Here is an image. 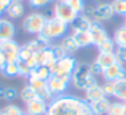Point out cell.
I'll use <instances>...</instances> for the list:
<instances>
[{"mask_svg": "<svg viewBox=\"0 0 126 115\" xmlns=\"http://www.w3.org/2000/svg\"><path fill=\"white\" fill-rule=\"evenodd\" d=\"M45 115H94L89 103L72 94H64L49 102Z\"/></svg>", "mask_w": 126, "mask_h": 115, "instance_id": "1", "label": "cell"}, {"mask_svg": "<svg viewBox=\"0 0 126 115\" xmlns=\"http://www.w3.org/2000/svg\"><path fill=\"white\" fill-rule=\"evenodd\" d=\"M71 84L77 91H87L91 87L98 84L97 77L91 74L89 64L87 63H79L71 75Z\"/></svg>", "mask_w": 126, "mask_h": 115, "instance_id": "2", "label": "cell"}, {"mask_svg": "<svg viewBox=\"0 0 126 115\" xmlns=\"http://www.w3.org/2000/svg\"><path fill=\"white\" fill-rule=\"evenodd\" d=\"M47 16L42 12H31L22 20V28L31 36H38L44 30L47 23Z\"/></svg>", "mask_w": 126, "mask_h": 115, "instance_id": "3", "label": "cell"}, {"mask_svg": "<svg viewBox=\"0 0 126 115\" xmlns=\"http://www.w3.org/2000/svg\"><path fill=\"white\" fill-rule=\"evenodd\" d=\"M69 27H70L69 25L64 23L63 21H60L53 16L47 20V23H45L44 30L41 34L43 37H45L49 42L55 40V39H61L64 36L67 34Z\"/></svg>", "mask_w": 126, "mask_h": 115, "instance_id": "4", "label": "cell"}, {"mask_svg": "<svg viewBox=\"0 0 126 115\" xmlns=\"http://www.w3.org/2000/svg\"><path fill=\"white\" fill-rule=\"evenodd\" d=\"M77 60L74 55H66L63 59L55 61L49 69L53 75L58 76H71L75 67L77 66Z\"/></svg>", "mask_w": 126, "mask_h": 115, "instance_id": "5", "label": "cell"}, {"mask_svg": "<svg viewBox=\"0 0 126 115\" xmlns=\"http://www.w3.org/2000/svg\"><path fill=\"white\" fill-rule=\"evenodd\" d=\"M77 15L79 14L65 0H59L53 6V16L69 26L72 23V21L76 18Z\"/></svg>", "mask_w": 126, "mask_h": 115, "instance_id": "6", "label": "cell"}, {"mask_svg": "<svg viewBox=\"0 0 126 115\" xmlns=\"http://www.w3.org/2000/svg\"><path fill=\"white\" fill-rule=\"evenodd\" d=\"M71 84V76H58L51 75V77L48 81L49 89L54 98L66 94L69 87Z\"/></svg>", "mask_w": 126, "mask_h": 115, "instance_id": "7", "label": "cell"}, {"mask_svg": "<svg viewBox=\"0 0 126 115\" xmlns=\"http://www.w3.org/2000/svg\"><path fill=\"white\" fill-rule=\"evenodd\" d=\"M20 49L21 45L14 39L0 43V51L4 55L5 63H16L20 59Z\"/></svg>", "mask_w": 126, "mask_h": 115, "instance_id": "8", "label": "cell"}, {"mask_svg": "<svg viewBox=\"0 0 126 115\" xmlns=\"http://www.w3.org/2000/svg\"><path fill=\"white\" fill-rule=\"evenodd\" d=\"M27 81H28V84L37 92L38 97L43 98V99L47 100V102L53 100L54 97H53V94H51V92H50V89H49V86H48V82H47V81H42V80L37 78V77L34 76V75H32V74L27 77Z\"/></svg>", "mask_w": 126, "mask_h": 115, "instance_id": "9", "label": "cell"}, {"mask_svg": "<svg viewBox=\"0 0 126 115\" xmlns=\"http://www.w3.org/2000/svg\"><path fill=\"white\" fill-rule=\"evenodd\" d=\"M114 15L115 14L113 11V7H111L110 2H97L95 7H94L93 16H92V20L103 23V22H107V21L111 20L114 17Z\"/></svg>", "mask_w": 126, "mask_h": 115, "instance_id": "10", "label": "cell"}, {"mask_svg": "<svg viewBox=\"0 0 126 115\" xmlns=\"http://www.w3.org/2000/svg\"><path fill=\"white\" fill-rule=\"evenodd\" d=\"M103 78L105 82H114L118 80L126 78V67L120 61H116L115 64L110 65L109 67L104 69L103 71Z\"/></svg>", "mask_w": 126, "mask_h": 115, "instance_id": "11", "label": "cell"}, {"mask_svg": "<svg viewBox=\"0 0 126 115\" xmlns=\"http://www.w3.org/2000/svg\"><path fill=\"white\" fill-rule=\"evenodd\" d=\"M48 107H49V102L38 97V98L26 103L25 112L28 115H45L48 112Z\"/></svg>", "mask_w": 126, "mask_h": 115, "instance_id": "12", "label": "cell"}, {"mask_svg": "<svg viewBox=\"0 0 126 115\" xmlns=\"http://www.w3.org/2000/svg\"><path fill=\"white\" fill-rule=\"evenodd\" d=\"M88 32L91 33V37H92V40H93V45H95V47L99 45L102 42H104V40H107L108 38H110L109 34H108V32H107V30L104 28L103 23L97 22V21H93L92 22Z\"/></svg>", "mask_w": 126, "mask_h": 115, "instance_id": "13", "label": "cell"}, {"mask_svg": "<svg viewBox=\"0 0 126 115\" xmlns=\"http://www.w3.org/2000/svg\"><path fill=\"white\" fill-rule=\"evenodd\" d=\"M15 33H16L15 25L9 18L0 17V43L5 42V40L14 39Z\"/></svg>", "mask_w": 126, "mask_h": 115, "instance_id": "14", "label": "cell"}, {"mask_svg": "<svg viewBox=\"0 0 126 115\" xmlns=\"http://www.w3.org/2000/svg\"><path fill=\"white\" fill-rule=\"evenodd\" d=\"M93 20L89 18L88 16H86L84 14H79L76 16V18L72 21V23L70 25V28L72 32L76 31H88L91 25H92Z\"/></svg>", "mask_w": 126, "mask_h": 115, "instance_id": "15", "label": "cell"}, {"mask_svg": "<svg viewBox=\"0 0 126 115\" xmlns=\"http://www.w3.org/2000/svg\"><path fill=\"white\" fill-rule=\"evenodd\" d=\"M37 59H38L39 65H45L48 67H50L56 61L55 55H54V51H53V48H51V44H49L48 47H45L41 53L37 54Z\"/></svg>", "mask_w": 126, "mask_h": 115, "instance_id": "16", "label": "cell"}, {"mask_svg": "<svg viewBox=\"0 0 126 115\" xmlns=\"http://www.w3.org/2000/svg\"><path fill=\"white\" fill-rule=\"evenodd\" d=\"M103 98H105V94H104L102 84H99V83L91 87L89 89L84 91V99L88 103H94V102H98Z\"/></svg>", "mask_w": 126, "mask_h": 115, "instance_id": "17", "label": "cell"}, {"mask_svg": "<svg viewBox=\"0 0 126 115\" xmlns=\"http://www.w3.org/2000/svg\"><path fill=\"white\" fill-rule=\"evenodd\" d=\"M60 45H61V48L65 50V53L67 54V55H74V54H76L77 51H79V45H77V43H76V40L75 38L72 37V34H66V36H64L63 38L60 39V43H59Z\"/></svg>", "mask_w": 126, "mask_h": 115, "instance_id": "18", "label": "cell"}, {"mask_svg": "<svg viewBox=\"0 0 126 115\" xmlns=\"http://www.w3.org/2000/svg\"><path fill=\"white\" fill-rule=\"evenodd\" d=\"M72 37L75 38L77 45L80 49L82 48H88L91 45H93V40L91 37V33L88 31H76V32H72L71 33Z\"/></svg>", "mask_w": 126, "mask_h": 115, "instance_id": "19", "label": "cell"}, {"mask_svg": "<svg viewBox=\"0 0 126 115\" xmlns=\"http://www.w3.org/2000/svg\"><path fill=\"white\" fill-rule=\"evenodd\" d=\"M110 104H111V102L107 97L103 98V99H100V100H98V102L89 103L91 109H92V112H93L94 115H108Z\"/></svg>", "mask_w": 126, "mask_h": 115, "instance_id": "20", "label": "cell"}, {"mask_svg": "<svg viewBox=\"0 0 126 115\" xmlns=\"http://www.w3.org/2000/svg\"><path fill=\"white\" fill-rule=\"evenodd\" d=\"M5 14L9 18H21L25 15V6L21 1H11Z\"/></svg>", "mask_w": 126, "mask_h": 115, "instance_id": "21", "label": "cell"}, {"mask_svg": "<svg viewBox=\"0 0 126 115\" xmlns=\"http://www.w3.org/2000/svg\"><path fill=\"white\" fill-rule=\"evenodd\" d=\"M95 61L103 67V69H107L109 67L110 65L115 64L118 61V58L115 55V53H98L97 58H95Z\"/></svg>", "mask_w": 126, "mask_h": 115, "instance_id": "22", "label": "cell"}, {"mask_svg": "<svg viewBox=\"0 0 126 115\" xmlns=\"http://www.w3.org/2000/svg\"><path fill=\"white\" fill-rule=\"evenodd\" d=\"M116 100L126 103V78L114 81V96Z\"/></svg>", "mask_w": 126, "mask_h": 115, "instance_id": "23", "label": "cell"}, {"mask_svg": "<svg viewBox=\"0 0 126 115\" xmlns=\"http://www.w3.org/2000/svg\"><path fill=\"white\" fill-rule=\"evenodd\" d=\"M18 97H20V99L26 104V103H28V102H31V100L38 98V94H37V92H36V91H34V89L27 83V84L20 91Z\"/></svg>", "mask_w": 126, "mask_h": 115, "instance_id": "24", "label": "cell"}, {"mask_svg": "<svg viewBox=\"0 0 126 115\" xmlns=\"http://www.w3.org/2000/svg\"><path fill=\"white\" fill-rule=\"evenodd\" d=\"M31 74L34 75L37 78H39V80H42V81H47V82L49 81V78L53 75L51 71H50V69H49L48 66H45V65H39V66L34 67Z\"/></svg>", "mask_w": 126, "mask_h": 115, "instance_id": "25", "label": "cell"}, {"mask_svg": "<svg viewBox=\"0 0 126 115\" xmlns=\"http://www.w3.org/2000/svg\"><path fill=\"white\" fill-rule=\"evenodd\" d=\"M113 40L116 44V47H126V27L120 26L119 28L115 30Z\"/></svg>", "mask_w": 126, "mask_h": 115, "instance_id": "26", "label": "cell"}, {"mask_svg": "<svg viewBox=\"0 0 126 115\" xmlns=\"http://www.w3.org/2000/svg\"><path fill=\"white\" fill-rule=\"evenodd\" d=\"M1 74L7 78H14V77L20 76L16 63H5V65L1 70Z\"/></svg>", "mask_w": 126, "mask_h": 115, "instance_id": "27", "label": "cell"}, {"mask_svg": "<svg viewBox=\"0 0 126 115\" xmlns=\"http://www.w3.org/2000/svg\"><path fill=\"white\" fill-rule=\"evenodd\" d=\"M97 49L99 53H115L116 44L114 43L113 38H108L107 40L102 42L99 45H97Z\"/></svg>", "mask_w": 126, "mask_h": 115, "instance_id": "28", "label": "cell"}, {"mask_svg": "<svg viewBox=\"0 0 126 115\" xmlns=\"http://www.w3.org/2000/svg\"><path fill=\"white\" fill-rule=\"evenodd\" d=\"M111 7L115 15L119 16H126V0H113L111 2Z\"/></svg>", "mask_w": 126, "mask_h": 115, "instance_id": "29", "label": "cell"}, {"mask_svg": "<svg viewBox=\"0 0 126 115\" xmlns=\"http://www.w3.org/2000/svg\"><path fill=\"white\" fill-rule=\"evenodd\" d=\"M124 110H125V103L120 100H115V102H111L108 115H123Z\"/></svg>", "mask_w": 126, "mask_h": 115, "instance_id": "30", "label": "cell"}, {"mask_svg": "<svg viewBox=\"0 0 126 115\" xmlns=\"http://www.w3.org/2000/svg\"><path fill=\"white\" fill-rule=\"evenodd\" d=\"M16 65H17V69H18V75H20V76L28 77L30 75H31L32 69L30 67V65H28L26 61H23V60L18 59V60L16 61Z\"/></svg>", "mask_w": 126, "mask_h": 115, "instance_id": "31", "label": "cell"}, {"mask_svg": "<svg viewBox=\"0 0 126 115\" xmlns=\"http://www.w3.org/2000/svg\"><path fill=\"white\" fill-rule=\"evenodd\" d=\"M18 91L15 87H5V94H4V100L7 103L14 102L18 97Z\"/></svg>", "mask_w": 126, "mask_h": 115, "instance_id": "32", "label": "cell"}, {"mask_svg": "<svg viewBox=\"0 0 126 115\" xmlns=\"http://www.w3.org/2000/svg\"><path fill=\"white\" fill-rule=\"evenodd\" d=\"M20 112H22V109L16 104H7L4 108H1L2 115H17Z\"/></svg>", "mask_w": 126, "mask_h": 115, "instance_id": "33", "label": "cell"}, {"mask_svg": "<svg viewBox=\"0 0 126 115\" xmlns=\"http://www.w3.org/2000/svg\"><path fill=\"white\" fill-rule=\"evenodd\" d=\"M77 14H82L84 7V0H65Z\"/></svg>", "mask_w": 126, "mask_h": 115, "instance_id": "34", "label": "cell"}, {"mask_svg": "<svg viewBox=\"0 0 126 115\" xmlns=\"http://www.w3.org/2000/svg\"><path fill=\"white\" fill-rule=\"evenodd\" d=\"M89 70H91V74L93 75L94 77H99V76H103V71L104 69L94 60L89 64Z\"/></svg>", "mask_w": 126, "mask_h": 115, "instance_id": "35", "label": "cell"}, {"mask_svg": "<svg viewBox=\"0 0 126 115\" xmlns=\"http://www.w3.org/2000/svg\"><path fill=\"white\" fill-rule=\"evenodd\" d=\"M95 4H97V2H93V1H84V7H83L82 14H84L86 16H88L89 18H92L93 12H94Z\"/></svg>", "mask_w": 126, "mask_h": 115, "instance_id": "36", "label": "cell"}, {"mask_svg": "<svg viewBox=\"0 0 126 115\" xmlns=\"http://www.w3.org/2000/svg\"><path fill=\"white\" fill-rule=\"evenodd\" d=\"M51 48H53V51H54V55H55L56 61H58V60H60V59H63L64 56H66V55H67V54L65 53V50L61 48V45H60V44H51Z\"/></svg>", "mask_w": 126, "mask_h": 115, "instance_id": "37", "label": "cell"}, {"mask_svg": "<svg viewBox=\"0 0 126 115\" xmlns=\"http://www.w3.org/2000/svg\"><path fill=\"white\" fill-rule=\"evenodd\" d=\"M115 55L118 58V61L126 65V47H116Z\"/></svg>", "mask_w": 126, "mask_h": 115, "instance_id": "38", "label": "cell"}, {"mask_svg": "<svg viewBox=\"0 0 126 115\" xmlns=\"http://www.w3.org/2000/svg\"><path fill=\"white\" fill-rule=\"evenodd\" d=\"M102 87H103V91L107 98H110L114 96V82H104Z\"/></svg>", "mask_w": 126, "mask_h": 115, "instance_id": "39", "label": "cell"}, {"mask_svg": "<svg viewBox=\"0 0 126 115\" xmlns=\"http://www.w3.org/2000/svg\"><path fill=\"white\" fill-rule=\"evenodd\" d=\"M49 4H50L49 0H28V5L33 9H42Z\"/></svg>", "mask_w": 126, "mask_h": 115, "instance_id": "40", "label": "cell"}, {"mask_svg": "<svg viewBox=\"0 0 126 115\" xmlns=\"http://www.w3.org/2000/svg\"><path fill=\"white\" fill-rule=\"evenodd\" d=\"M4 65H5V59H4V55H2V53L0 51V72H1V70H2Z\"/></svg>", "mask_w": 126, "mask_h": 115, "instance_id": "41", "label": "cell"}, {"mask_svg": "<svg viewBox=\"0 0 126 115\" xmlns=\"http://www.w3.org/2000/svg\"><path fill=\"white\" fill-rule=\"evenodd\" d=\"M4 94H5V87L0 86V99H4Z\"/></svg>", "mask_w": 126, "mask_h": 115, "instance_id": "42", "label": "cell"}, {"mask_svg": "<svg viewBox=\"0 0 126 115\" xmlns=\"http://www.w3.org/2000/svg\"><path fill=\"white\" fill-rule=\"evenodd\" d=\"M17 115H28V114H27V113H26L25 110H22V112H20V113H18Z\"/></svg>", "mask_w": 126, "mask_h": 115, "instance_id": "43", "label": "cell"}, {"mask_svg": "<svg viewBox=\"0 0 126 115\" xmlns=\"http://www.w3.org/2000/svg\"><path fill=\"white\" fill-rule=\"evenodd\" d=\"M49 1H50V2H54V4H55V2H56V1H59V0H49Z\"/></svg>", "mask_w": 126, "mask_h": 115, "instance_id": "44", "label": "cell"}, {"mask_svg": "<svg viewBox=\"0 0 126 115\" xmlns=\"http://www.w3.org/2000/svg\"><path fill=\"white\" fill-rule=\"evenodd\" d=\"M123 115H126V103H125V110H124V114Z\"/></svg>", "mask_w": 126, "mask_h": 115, "instance_id": "45", "label": "cell"}, {"mask_svg": "<svg viewBox=\"0 0 126 115\" xmlns=\"http://www.w3.org/2000/svg\"><path fill=\"white\" fill-rule=\"evenodd\" d=\"M124 26L126 27V16H125V20H124Z\"/></svg>", "mask_w": 126, "mask_h": 115, "instance_id": "46", "label": "cell"}]
</instances>
